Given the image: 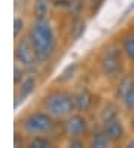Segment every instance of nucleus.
<instances>
[{
	"label": "nucleus",
	"mask_w": 134,
	"mask_h": 148,
	"mask_svg": "<svg viewBox=\"0 0 134 148\" xmlns=\"http://www.w3.org/2000/svg\"><path fill=\"white\" fill-rule=\"evenodd\" d=\"M14 62L25 67L30 72H37L42 75V69L45 67L37 58V54L31 45L30 39L27 38V34H22L21 38L15 39L14 45Z\"/></svg>",
	"instance_id": "obj_6"
},
{
	"label": "nucleus",
	"mask_w": 134,
	"mask_h": 148,
	"mask_svg": "<svg viewBox=\"0 0 134 148\" xmlns=\"http://www.w3.org/2000/svg\"><path fill=\"white\" fill-rule=\"evenodd\" d=\"M54 12V0H31L29 15L31 20L49 18Z\"/></svg>",
	"instance_id": "obj_16"
},
{
	"label": "nucleus",
	"mask_w": 134,
	"mask_h": 148,
	"mask_svg": "<svg viewBox=\"0 0 134 148\" xmlns=\"http://www.w3.org/2000/svg\"><path fill=\"white\" fill-rule=\"evenodd\" d=\"M63 141L55 135H36L29 136L27 148H54L60 145Z\"/></svg>",
	"instance_id": "obj_17"
},
{
	"label": "nucleus",
	"mask_w": 134,
	"mask_h": 148,
	"mask_svg": "<svg viewBox=\"0 0 134 148\" xmlns=\"http://www.w3.org/2000/svg\"><path fill=\"white\" fill-rule=\"evenodd\" d=\"M124 147H128V148H134V135L131 133V136L128 135V138H127V141L124 142Z\"/></svg>",
	"instance_id": "obj_24"
},
{
	"label": "nucleus",
	"mask_w": 134,
	"mask_h": 148,
	"mask_svg": "<svg viewBox=\"0 0 134 148\" xmlns=\"http://www.w3.org/2000/svg\"><path fill=\"white\" fill-rule=\"evenodd\" d=\"M128 129L131 130V133L134 135V112L130 114V120H128Z\"/></svg>",
	"instance_id": "obj_25"
},
{
	"label": "nucleus",
	"mask_w": 134,
	"mask_h": 148,
	"mask_svg": "<svg viewBox=\"0 0 134 148\" xmlns=\"http://www.w3.org/2000/svg\"><path fill=\"white\" fill-rule=\"evenodd\" d=\"M39 82H40V73L29 72L20 84L14 87L15 88V93H14L15 94V106L16 108L34 94V91L39 87Z\"/></svg>",
	"instance_id": "obj_9"
},
{
	"label": "nucleus",
	"mask_w": 134,
	"mask_h": 148,
	"mask_svg": "<svg viewBox=\"0 0 134 148\" xmlns=\"http://www.w3.org/2000/svg\"><path fill=\"white\" fill-rule=\"evenodd\" d=\"M30 3L31 0H15V12L20 11V8H22V11H30Z\"/></svg>",
	"instance_id": "obj_23"
},
{
	"label": "nucleus",
	"mask_w": 134,
	"mask_h": 148,
	"mask_svg": "<svg viewBox=\"0 0 134 148\" xmlns=\"http://www.w3.org/2000/svg\"><path fill=\"white\" fill-rule=\"evenodd\" d=\"M80 72H82V62H79V60L71 62L70 64H67L60 72V75L54 79V82L71 87L73 84H76V81L80 78Z\"/></svg>",
	"instance_id": "obj_13"
},
{
	"label": "nucleus",
	"mask_w": 134,
	"mask_h": 148,
	"mask_svg": "<svg viewBox=\"0 0 134 148\" xmlns=\"http://www.w3.org/2000/svg\"><path fill=\"white\" fill-rule=\"evenodd\" d=\"M113 99L125 112H134V73H125L113 87Z\"/></svg>",
	"instance_id": "obj_8"
},
{
	"label": "nucleus",
	"mask_w": 134,
	"mask_h": 148,
	"mask_svg": "<svg viewBox=\"0 0 134 148\" xmlns=\"http://www.w3.org/2000/svg\"><path fill=\"white\" fill-rule=\"evenodd\" d=\"M91 117L84 114V112H71L64 120H61V132L63 139L69 136H78V138H86L88 133L93 129Z\"/></svg>",
	"instance_id": "obj_7"
},
{
	"label": "nucleus",
	"mask_w": 134,
	"mask_h": 148,
	"mask_svg": "<svg viewBox=\"0 0 134 148\" xmlns=\"http://www.w3.org/2000/svg\"><path fill=\"white\" fill-rule=\"evenodd\" d=\"M16 129L22 130L25 135L36 136V135H55L63 141L61 132V121L54 118L39 105L33 109H27L21 115H18L15 120ZM63 144V142H61Z\"/></svg>",
	"instance_id": "obj_3"
},
{
	"label": "nucleus",
	"mask_w": 134,
	"mask_h": 148,
	"mask_svg": "<svg viewBox=\"0 0 134 148\" xmlns=\"http://www.w3.org/2000/svg\"><path fill=\"white\" fill-rule=\"evenodd\" d=\"M133 73H134V72H133Z\"/></svg>",
	"instance_id": "obj_26"
},
{
	"label": "nucleus",
	"mask_w": 134,
	"mask_h": 148,
	"mask_svg": "<svg viewBox=\"0 0 134 148\" xmlns=\"http://www.w3.org/2000/svg\"><path fill=\"white\" fill-rule=\"evenodd\" d=\"M63 145L69 148H85L86 145V138H78V136H69L63 139Z\"/></svg>",
	"instance_id": "obj_20"
},
{
	"label": "nucleus",
	"mask_w": 134,
	"mask_h": 148,
	"mask_svg": "<svg viewBox=\"0 0 134 148\" xmlns=\"http://www.w3.org/2000/svg\"><path fill=\"white\" fill-rule=\"evenodd\" d=\"M93 71L103 81L116 84L127 73V58L116 39L104 42L93 58Z\"/></svg>",
	"instance_id": "obj_2"
},
{
	"label": "nucleus",
	"mask_w": 134,
	"mask_h": 148,
	"mask_svg": "<svg viewBox=\"0 0 134 148\" xmlns=\"http://www.w3.org/2000/svg\"><path fill=\"white\" fill-rule=\"evenodd\" d=\"M37 105L51 114L57 120H64L71 112H75L73 103V91L69 85H61L54 82L48 87L45 93L40 96Z\"/></svg>",
	"instance_id": "obj_4"
},
{
	"label": "nucleus",
	"mask_w": 134,
	"mask_h": 148,
	"mask_svg": "<svg viewBox=\"0 0 134 148\" xmlns=\"http://www.w3.org/2000/svg\"><path fill=\"white\" fill-rule=\"evenodd\" d=\"M86 145L89 148H110V147H113L110 139L107 138L106 132L103 130L101 124H97V123L93 124L91 132L86 136Z\"/></svg>",
	"instance_id": "obj_15"
},
{
	"label": "nucleus",
	"mask_w": 134,
	"mask_h": 148,
	"mask_svg": "<svg viewBox=\"0 0 134 148\" xmlns=\"http://www.w3.org/2000/svg\"><path fill=\"white\" fill-rule=\"evenodd\" d=\"M116 40L119 42L121 49L127 58V62L134 64V24L130 25L128 29H125L124 32H121L118 34Z\"/></svg>",
	"instance_id": "obj_14"
},
{
	"label": "nucleus",
	"mask_w": 134,
	"mask_h": 148,
	"mask_svg": "<svg viewBox=\"0 0 134 148\" xmlns=\"http://www.w3.org/2000/svg\"><path fill=\"white\" fill-rule=\"evenodd\" d=\"M88 18L85 15H75V16H67V24H66V40L67 45H73L80 38L85 34L88 29Z\"/></svg>",
	"instance_id": "obj_10"
},
{
	"label": "nucleus",
	"mask_w": 134,
	"mask_h": 148,
	"mask_svg": "<svg viewBox=\"0 0 134 148\" xmlns=\"http://www.w3.org/2000/svg\"><path fill=\"white\" fill-rule=\"evenodd\" d=\"M29 25H30V21H27L25 14L15 12V16H14V39H18V38H21L22 34H25Z\"/></svg>",
	"instance_id": "obj_18"
},
{
	"label": "nucleus",
	"mask_w": 134,
	"mask_h": 148,
	"mask_svg": "<svg viewBox=\"0 0 134 148\" xmlns=\"http://www.w3.org/2000/svg\"><path fill=\"white\" fill-rule=\"evenodd\" d=\"M29 72H30V71H27L25 67H22V66H20V64L14 63V87L20 84V82L24 79V76L29 73Z\"/></svg>",
	"instance_id": "obj_22"
},
{
	"label": "nucleus",
	"mask_w": 134,
	"mask_h": 148,
	"mask_svg": "<svg viewBox=\"0 0 134 148\" xmlns=\"http://www.w3.org/2000/svg\"><path fill=\"white\" fill-rule=\"evenodd\" d=\"M27 142H29V135H25L22 130L14 127V147L15 148L27 147Z\"/></svg>",
	"instance_id": "obj_21"
},
{
	"label": "nucleus",
	"mask_w": 134,
	"mask_h": 148,
	"mask_svg": "<svg viewBox=\"0 0 134 148\" xmlns=\"http://www.w3.org/2000/svg\"><path fill=\"white\" fill-rule=\"evenodd\" d=\"M25 34L30 39L39 62L45 67L54 63L60 49V34L52 16L42 20H30V25Z\"/></svg>",
	"instance_id": "obj_1"
},
{
	"label": "nucleus",
	"mask_w": 134,
	"mask_h": 148,
	"mask_svg": "<svg viewBox=\"0 0 134 148\" xmlns=\"http://www.w3.org/2000/svg\"><path fill=\"white\" fill-rule=\"evenodd\" d=\"M106 0H86L85 5V16L88 20H93L98 15V12L101 11V8L104 6Z\"/></svg>",
	"instance_id": "obj_19"
},
{
	"label": "nucleus",
	"mask_w": 134,
	"mask_h": 148,
	"mask_svg": "<svg viewBox=\"0 0 134 148\" xmlns=\"http://www.w3.org/2000/svg\"><path fill=\"white\" fill-rule=\"evenodd\" d=\"M101 127L106 132L107 138L110 139L112 145H124V142L127 141V138H128L127 126H125L121 117L107 121V123L101 124Z\"/></svg>",
	"instance_id": "obj_12"
},
{
	"label": "nucleus",
	"mask_w": 134,
	"mask_h": 148,
	"mask_svg": "<svg viewBox=\"0 0 134 148\" xmlns=\"http://www.w3.org/2000/svg\"><path fill=\"white\" fill-rule=\"evenodd\" d=\"M122 111H124V109H122V106L119 105V102L115 100L113 97H112V99H103L101 105L98 106L97 112L94 114V118H95L94 123H97V124H104V123H107V121L121 117Z\"/></svg>",
	"instance_id": "obj_11"
},
{
	"label": "nucleus",
	"mask_w": 134,
	"mask_h": 148,
	"mask_svg": "<svg viewBox=\"0 0 134 148\" xmlns=\"http://www.w3.org/2000/svg\"><path fill=\"white\" fill-rule=\"evenodd\" d=\"M73 91V103H75V111L84 112V114L93 117L98 106L101 105L103 99L100 97V94L94 91L86 82L82 84H75L71 87Z\"/></svg>",
	"instance_id": "obj_5"
}]
</instances>
